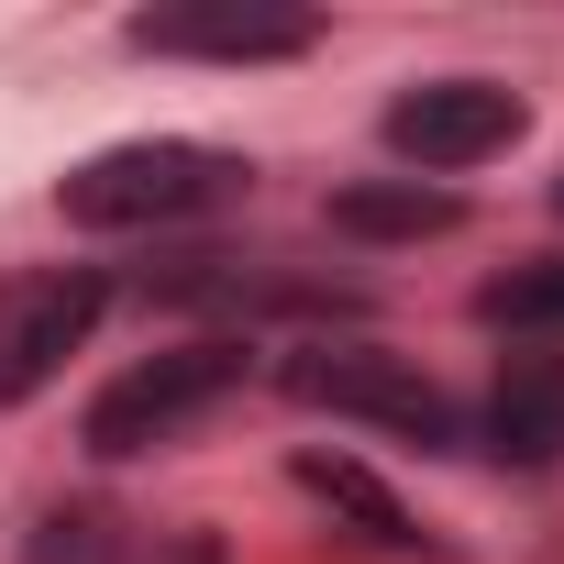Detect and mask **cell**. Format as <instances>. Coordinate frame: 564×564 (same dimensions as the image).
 Masks as SVG:
<instances>
[{"label": "cell", "instance_id": "obj_6", "mask_svg": "<svg viewBox=\"0 0 564 564\" xmlns=\"http://www.w3.org/2000/svg\"><path fill=\"white\" fill-rule=\"evenodd\" d=\"M122 45L133 56H199V67H289L322 45V23L265 12V0H177V12H133Z\"/></svg>", "mask_w": 564, "mask_h": 564}, {"label": "cell", "instance_id": "obj_4", "mask_svg": "<svg viewBox=\"0 0 564 564\" xmlns=\"http://www.w3.org/2000/svg\"><path fill=\"white\" fill-rule=\"evenodd\" d=\"M377 133H388V155H410V166L443 188V177L509 155V144L531 133V100H520L509 78H410V89L377 111Z\"/></svg>", "mask_w": 564, "mask_h": 564}, {"label": "cell", "instance_id": "obj_12", "mask_svg": "<svg viewBox=\"0 0 564 564\" xmlns=\"http://www.w3.org/2000/svg\"><path fill=\"white\" fill-rule=\"evenodd\" d=\"M553 210H564V177H553Z\"/></svg>", "mask_w": 564, "mask_h": 564}, {"label": "cell", "instance_id": "obj_7", "mask_svg": "<svg viewBox=\"0 0 564 564\" xmlns=\"http://www.w3.org/2000/svg\"><path fill=\"white\" fill-rule=\"evenodd\" d=\"M487 454L498 465H564V355H509L498 388H487Z\"/></svg>", "mask_w": 564, "mask_h": 564}, {"label": "cell", "instance_id": "obj_5", "mask_svg": "<svg viewBox=\"0 0 564 564\" xmlns=\"http://www.w3.org/2000/svg\"><path fill=\"white\" fill-rule=\"evenodd\" d=\"M111 311V276L100 265H23L0 276V410H23L67 377V355L100 333Z\"/></svg>", "mask_w": 564, "mask_h": 564}, {"label": "cell", "instance_id": "obj_1", "mask_svg": "<svg viewBox=\"0 0 564 564\" xmlns=\"http://www.w3.org/2000/svg\"><path fill=\"white\" fill-rule=\"evenodd\" d=\"M254 188V166L232 144H199V133H144V144H111L89 166L56 177V210L78 232H166V221H199V210H232Z\"/></svg>", "mask_w": 564, "mask_h": 564}, {"label": "cell", "instance_id": "obj_11", "mask_svg": "<svg viewBox=\"0 0 564 564\" xmlns=\"http://www.w3.org/2000/svg\"><path fill=\"white\" fill-rule=\"evenodd\" d=\"M23 564H133V553H122V531L100 509H45L34 542H23Z\"/></svg>", "mask_w": 564, "mask_h": 564}, {"label": "cell", "instance_id": "obj_9", "mask_svg": "<svg viewBox=\"0 0 564 564\" xmlns=\"http://www.w3.org/2000/svg\"><path fill=\"white\" fill-rule=\"evenodd\" d=\"M289 476H300L333 520H355V542H377V553H421V520H410V509H399V498H388L355 454H300Z\"/></svg>", "mask_w": 564, "mask_h": 564}, {"label": "cell", "instance_id": "obj_3", "mask_svg": "<svg viewBox=\"0 0 564 564\" xmlns=\"http://www.w3.org/2000/svg\"><path fill=\"white\" fill-rule=\"evenodd\" d=\"M276 388H289L300 410H333V421H366L388 443H421V454H454L465 443V410L388 344H300L276 355Z\"/></svg>", "mask_w": 564, "mask_h": 564}, {"label": "cell", "instance_id": "obj_2", "mask_svg": "<svg viewBox=\"0 0 564 564\" xmlns=\"http://www.w3.org/2000/svg\"><path fill=\"white\" fill-rule=\"evenodd\" d=\"M243 377H254V344H243V333H188V344L122 366V377L89 399L78 443H89L100 465H133V454H155V443H188V432H199Z\"/></svg>", "mask_w": 564, "mask_h": 564}, {"label": "cell", "instance_id": "obj_10", "mask_svg": "<svg viewBox=\"0 0 564 564\" xmlns=\"http://www.w3.org/2000/svg\"><path fill=\"white\" fill-rule=\"evenodd\" d=\"M476 322H487V333H520V344H553V355H564V254H531V265L487 276V289H476Z\"/></svg>", "mask_w": 564, "mask_h": 564}, {"label": "cell", "instance_id": "obj_8", "mask_svg": "<svg viewBox=\"0 0 564 564\" xmlns=\"http://www.w3.org/2000/svg\"><path fill=\"white\" fill-rule=\"evenodd\" d=\"M454 221H465V199L432 188V177H355V188H333V232L344 243H421V232H454Z\"/></svg>", "mask_w": 564, "mask_h": 564}]
</instances>
